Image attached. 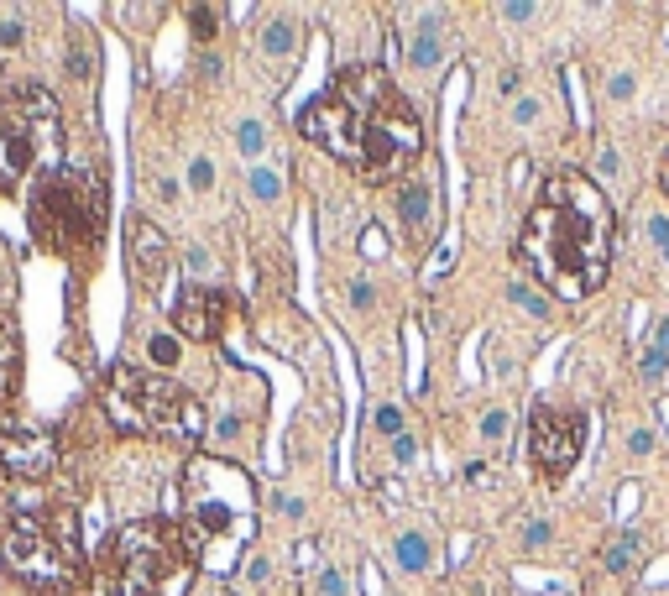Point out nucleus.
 I'll return each instance as SVG.
<instances>
[{
  "label": "nucleus",
  "mask_w": 669,
  "mask_h": 596,
  "mask_svg": "<svg viewBox=\"0 0 669 596\" xmlns=\"http://www.w3.org/2000/svg\"><path fill=\"white\" fill-rule=\"evenodd\" d=\"M298 131L335 152L366 183H398L424 152V126L382 68L356 63L298 110Z\"/></svg>",
  "instance_id": "nucleus-1"
},
{
  "label": "nucleus",
  "mask_w": 669,
  "mask_h": 596,
  "mask_svg": "<svg viewBox=\"0 0 669 596\" xmlns=\"http://www.w3.org/2000/svg\"><path fill=\"white\" fill-rule=\"evenodd\" d=\"M518 262L555 298L575 304L607 283L612 204L586 173H549L518 231Z\"/></svg>",
  "instance_id": "nucleus-2"
},
{
  "label": "nucleus",
  "mask_w": 669,
  "mask_h": 596,
  "mask_svg": "<svg viewBox=\"0 0 669 596\" xmlns=\"http://www.w3.org/2000/svg\"><path fill=\"white\" fill-rule=\"evenodd\" d=\"M194 549L183 523L136 518L115 529L95 555V596H189Z\"/></svg>",
  "instance_id": "nucleus-3"
},
{
  "label": "nucleus",
  "mask_w": 669,
  "mask_h": 596,
  "mask_svg": "<svg viewBox=\"0 0 669 596\" xmlns=\"http://www.w3.org/2000/svg\"><path fill=\"white\" fill-rule=\"evenodd\" d=\"M251 529H257L251 481L225 461H194L189 492H183V539H189L194 560H204L210 570H230Z\"/></svg>",
  "instance_id": "nucleus-4"
},
{
  "label": "nucleus",
  "mask_w": 669,
  "mask_h": 596,
  "mask_svg": "<svg viewBox=\"0 0 669 596\" xmlns=\"http://www.w3.org/2000/svg\"><path fill=\"white\" fill-rule=\"evenodd\" d=\"M6 570L32 586L37 596H74L84 581V555H79V518L74 513H21L0 534Z\"/></svg>",
  "instance_id": "nucleus-5"
},
{
  "label": "nucleus",
  "mask_w": 669,
  "mask_h": 596,
  "mask_svg": "<svg viewBox=\"0 0 669 596\" xmlns=\"http://www.w3.org/2000/svg\"><path fill=\"white\" fill-rule=\"evenodd\" d=\"M105 408L110 419L147 434L163 445H194L204 434V408L189 387H178L168 372H142V366H115L110 387H105Z\"/></svg>",
  "instance_id": "nucleus-6"
},
{
  "label": "nucleus",
  "mask_w": 669,
  "mask_h": 596,
  "mask_svg": "<svg viewBox=\"0 0 669 596\" xmlns=\"http://www.w3.org/2000/svg\"><path fill=\"white\" fill-rule=\"evenodd\" d=\"M32 225L53 251H68V257L95 251V241L105 231V183L79 168L42 178L37 199H32Z\"/></svg>",
  "instance_id": "nucleus-7"
},
{
  "label": "nucleus",
  "mask_w": 669,
  "mask_h": 596,
  "mask_svg": "<svg viewBox=\"0 0 669 596\" xmlns=\"http://www.w3.org/2000/svg\"><path fill=\"white\" fill-rule=\"evenodd\" d=\"M58 110L42 89H21L0 105V183H16L37 168V157L53 147Z\"/></svg>",
  "instance_id": "nucleus-8"
},
{
  "label": "nucleus",
  "mask_w": 669,
  "mask_h": 596,
  "mask_svg": "<svg viewBox=\"0 0 669 596\" xmlns=\"http://www.w3.org/2000/svg\"><path fill=\"white\" fill-rule=\"evenodd\" d=\"M586 445V424L581 414H565V408H549V403H534V414H528V461L544 481H560L575 455Z\"/></svg>",
  "instance_id": "nucleus-9"
},
{
  "label": "nucleus",
  "mask_w": 669,
  "mask_h": 596,
  "mask_svg": "<svg viewBox=\"0 0 669 596\" xmlns=\"http://www.w3.org/2000/svg\"><path fill=\"white\" fill-rule=\"evenodd\" d=\"M225 319H230V298L215 288V283H189L178 293V304H173V325L178 335H189V340H220L225 335Z\"/></svg>",
  "instance_id": "nucleus-10"
},
{
  "label": "nucleus",
  "mask_w": 669,
  "mask_h": 596,
  "mask_svg": "<svg viewBox=\"0 0 669 596\" xmlns=\"http://www.w3.org/2000/svg\"><path fill=\"white\" fill-rule=\"evenodd\" d=\"M131 262H136V278L147 288H163L173 257H168V236L152 220H131Z\"/></svg>",
  "instance_id": "nucleus-11"
},
{
  "label": "nucleus",
  "mask_w": 669,
  "mask_h": 596,
  "mask_svg": "<svg viewBox=\"0 0 669 596\" xmlns=\"http://www.w3.org/2000/svg\"><path fill=\"white\" fill-rule=\"evenodd\" d=\"M0 455H6V466L16 471V476H27V481H37V476H48L53 471V445L42 440V434H16V429H0Z\"/></svg>",
  "instance_id": "nucleus-12"
},
{
  "label": "nucleus",
  "mask_w": 669,
  "mask_h": 596,
  "mask_svg": "<svg viewBox=\"0 0 669 596\" xmlns=\"http://www.w3.org/2000/svg\"><path fill=\"white\" fill-rule=\"evenodd\" d=\"M398 210H403V225H408L413 246L429 241V225H434V194H429V183H403Z\"/></svg>",
  "instance_id": "nucleus-13"
},
{
  "label": "nucleus",
  "mask_w": 669,
  "mask_h": 596,
  "mask_svg": "<svg viewBox=\"0 0 669 596\" xmlns=\"http://www.w3.org/2000/svg\"><path fill=\"white\" fill-rule=\"evenodd\" d=\"M257 48L272 58V63H288L298 53V21L293 16H267L262 32H257Z\"/></svg>",
  "instance_id": "nucleus-14"
},
{
  "label": "nucleus",
  "mask_w": 669,
  "mask_h": 596,
  "mask_svg": "<svg viewBox=\"0 0 669 596\" xmlns=\"http://www.w3.org/2000/svg\"><path fill=\"white\" fill-rule=\"evenodd\" d=\"M392 555H398V570H408V576H419V570H429V565H434V549H429V539H424L419 529L398 534Z\"/></svg>",
  "instance_id": "nucleus-15"
},
{
  "label": "nucleus",
  "mask_w": 669,
  "mask_h": 596,
  "mask_svg": "<svg viewBox=\"0 0 669 596\" xmlns=\"http://www.w3.org/2000/svg\"><path fill=\"white\" fill-rule=\"evenodd\" d=\"M408 63L413 68H434V63H440V21H434V16L419 21V32H413V42H408Z\"/></svg>",
  "instance_id": "nucleus-16"
},
{
  "label": "nucleus",
  "mask_w": 669,
  "mask_h": 596,
  "mask_svg": "<svg viewBox=\"0 0 669 596\" xmlns=\"http://www.w3.org/2000/svg\"><path fill=\"white\" fill-rule=\"evenodd\" d=\"M664 361H669V319H659V330H654V340H649V351H643L638 372L649 377V382H659V377H664Z\"/></svg>",
  "instance_id": "nucleus-17"
},
{
  "label": "nucleus",
  "mask_w": 669,
  "mask_h": 596,
  "mask_svg": "<svg viewBox=\"0 0 669 596\" xmlns=\"http://www.w3.org/2000/svg\"><path fill=\"white\" fill-rule=\"evenodd\" d=\"M246 189H251V199H257V204H272V199L283 194V178H278V168L251 163V173H246Z\"/></svg>",
  "instance_id": "nucleus-18"
},
{
  "label": "nucleus",
  "mask_w": 669,
  "mask_h": 596,
  "mask_svg": "<svg viewBox=\"0 0 669 596\" xmlns=\"http://www.w3.org/2000/svg\"><path fill=\"white\" fill-rule=\"evenodd\" d=\"M183 16H189L194 42H215V37H220V21H225V11H220V6H189Z\"/></svg>",
  "instance_id": "nucleus-19"
},
{
  "label": "nucleus",
  "mask_w": 669,
  "mask_h": 596,
  "mask_svg": "<svg viewBox=\"0 0 669 596\" xmlns=\"http://www.w3.org/2000/svg\"><path fill=\"white\" fill-rule=\"evenodd\" d=\"M236 147H241L246 163H257V157L267 152V126H262V121H241V126H236Z\"/></svg>",
  "instance_id": "nucleus-20"
},
{
  "label": "nucleus",
  "mask_w": 669,
  "mask_h": 596,
  "mask_svg": "<svg viewBox=\"0 0 669 596\" xmlns=\"http://www.w3.org/2000/svg\"><path fill=\"white\" fill-rule=\"evenodd\" d=\"M147 356H152V366H157V372H173V366L183 361L178 335H152V340H147Z\"/></svg>",
  "instance_id": "nucleus-21"
},
{
  "label": "nucleus",
  "mask_w": 669,
  "mask_h": 596,
  "mask_svg": "<svg viewBox=\"0 0 669 596\" xmlns=\"http://www.w3.org/2000/svg\"><path fill=\"white\" fill-rule=\"evenodd\" d=\"M21 42H27V21L16 11H6L0 16V53H21Z\"/></svg>",
  "instance_id": "nucleus-22"
},
{
  "label": "nucleus",
  "mask_w": 669,
  "mask_h": 596,
  "mask_svg": "<svg viewBox=\"0 0 669 596\" xmlns=\"http://www.w3.org/2000/svg\"><path fill=\"white\" fill-rule=\"evenodd\" d=\"M189 189H194V194H210V189H215V163H210L204 152L189 157Z\"/></svg>",
  "instance_id": "nucleus-23"
},
{
  "label": "nucleus",
  "mask_w": 669,
  "mask_h": 596,
  "mask_svg": "<svg viewBox=\"0 0 669 596\" xmlns=\"http://www.w3.org/2000/svg\"><path fill=\"white\" fill-rule=\"evenodd\" d=\"M507 298H513V304H523L528 314H549V304H544V293H534V288H523V278H513V283H507Z\"/></svg>",
  "instance_id": "nucleus-24"
},
{
  "label": "nucleus",
  "mask_w": 669,
  "mask_h": 596,
  "mask_svg": "<svg viewBox=\"0 0 669 596\" xmlns=\"http://www.w3.org/2000/svg\"><path fill=\"white\" fill-rule=\"evenodd\" d=\"M633 560H638V534H622V539L607 549V565H612V570H628Z\"/></svg>",
  "instance_id": "nucleus-25"
},
{
  "label": "nucleus",
  "mask_w": 669,
  "mask_h": 596,
  "mask_svg": "<svg viewBox=\"0 0 669 596\" xmlns=\"http://www.w3.org/2000/svg\"><path fill=\"white\" fill-rule=\"evenodd\" d=\"M481 440L487 445L507 440V408H487V414H481Z\"/></svg>",
  "instance_id": "nucleus-26"
},
{
  "label": "nucleus",
  "mask_w": 669,
  "mask_h": 596,
  "mask_svg": "<svg viewBox=\"0 0 669 596\" xmlns=\"http://www.w3.org/2000/svg\"><path fill=\"white\" fill-rule=\"evenodd\" d=\"M372 434H392V440H398V434H403V414L392 403H382L377 414H372Z\"/></svg>",
  "instance_id": "nucleus-27"
},
{
  "label": "nucleus",
  "mask_w": 669,
  "mask_h": 596,
  "mask_svg": "<svg viewBox=\"0 0 669 596\" xmlns=\"http://www.w3.org/2000/svg\"><path fill=\"white\" fill-rule=\"evenodd\" d=\"M319 596H351V581H345V570H335V565L319 570Z\"/></svg>",
  "instance_id": "nucleus-28"
},
{
  "label": "nucleus",
  "mask_w": 669,
  "mask_h": 596,
  "mask_svg": "<svg viewBox=\"0 0 669 596\" xmlns=\"http://www.w3.org/2000/svg\"><path fill=\"white\" fill-rule=\"evenodd\" d=\"M392 461L413 466V461H419V440H413V434H398V440H392Z\"/></svg>",
  "instance_id": "nucleus-29"
},
{
  "label": "nucleus",
  "mask_w": 669,
  "mask_h": 596,
  "mask_svg": "<svg viewBox=\"0 0 669 596\" xmlns=\"http://www.w3.org/2000/svg\"><path fill=\"white\" fill-rule=\"evenodd\" d=\"M183 262H189L194 278H210V272H215V257H210L204 246H189V257H183Z\"/></svg>",
  "instance_id": "nucleus-30"
},
{
  "label": "nucleus",
  "mask_w": 669,
  "mask_h": 596,
  "mask_svg": "<svg viewBox=\"0 0 669 596\" xmlns=\"http://www.w3.org/2000/svg\"><path fill=\"white\" fill-rule=\"evenodd\" d=\"M649 236H654V246H659V257L669 262V220H664V215L649 220Z\"/></svg>",
  "instance_id": "nucleus-31"
},
{
  "label": "nucleus",
  "mask_w": 669,
  "mask_h": 596,
  "mask_svg": "<svg viewBox=\"0 0 669 596\" xmlns=\"http://www.w3.org/2000/svg\"><path fill=\"white\" fill-rule=\"evenodd\" d=\"M607 95L612 100H633V74H612L607 79Z\"/></svg>",
  "instance_id": "nucleus-32"
},
{
  "label": "nucleus",
  "mask_w": 669,
  "mask_h": 596,
  "mask_svg": "<svg viewBox=\"0 0 669 596\" xmlns=\"http://www.w3.org/2000/svg\"><path fill=\"white\" fill-rule=\"evenodd\" d=\"M628 450H633V455H649V450H654V429H633V434H628Z\"/></svg>",
  "instance_id": "nucleus-33"
},
{
  "label": "nucleus",
  "mask_w": 669,
  "mask_h": 596,
  "mask_svg": "<svg viewBox=\"0 0 669 596\" xmlns=\"http://www.w3.org/2000/svg\"><path fill=\"white\" fill-rule=\"evenodd\" d=\"M596 168H602L607 178H617V173H622V163H617V152H612V147H596Z\"/></svg>",
  "instance_id": "nucleus-34"
},
{
  "label": "nucleus",
  "mask_w": 669,
  "mask_h": 596,
  "mask_svg": "<svg viewBox=\"0 0 669 596\" xmlns=\"http://www.w3.org/2000/svg\"><path fill=\"white\" fill-rule=\"evenodd\" d=\"M215 440H241V419H236V414H225V419L215 424Z\"/></svg>",
  "instance_id": "nucleus-35"
},
{
  "label": "nucleus",
  "mask_w": 669,
  "mask_h": 596,
  "mask_svg": "<svg viewBox=\"0 0 669 596\" xmlns=\"http://www.w3.org/2000/svg\"><path fill=\"white\" fill-rule=\"evenodd\" d=\"M246 581H251V586H262V581H267V560H262V555H251V560H246Z\"/></svg>",
  "instance_id": "nucleus-36"
},
{
  "label": "nucleus",
  "mask_w": 669,
  "mask_h": 596,
  "mask_svg": "<svg viewBox=\"0 0 669 596\" xmlns=\"http://www.w3.org/2000/svg\"><path fill=\"white\" fill-rule=\"evenodd\" d=\"M539 6H502V21H534Z\"/></svg>",
  "instance_id": "nucleus-37"
},
{
  "label": "nucleus",
  "mask_w": 669,
  "mask_h": 596,
  "mask_svg": "<svg viewBox=\"0 0 669 596\" xmlns=\"http://www.w3.org/2000/svg\"><path fill=\"white\" fill-rule=\"evenodd\" d=\"M372 298H377L372 283H356V288H351V304H356V309H372Z\"/></svg>",
  "instance_id": "nucleus-38"
},
{
  "label": "nucleus",
  "mask_w": 669,
  "mask_h": 596,
  "mask_svg": "<svg viewBox=\"0 0 669 596\" xmlns=\"http://www.w3.org/2000/svg\"><path fill=\"white\" fill-rule=\"evenodd\" d=\"M534 116H539V105H534V100H518V110H513V121H518V126H528V121H534Z\"/></svg>",
  "instance_id": "nucleus-39"
},
{
  "label": "nucleus",
  "mask_w": 669,
  "mask_h": 596,
  "mask_svg": "<svg viewBox=\"0 0 669 596\" xmlns=\"http://www.w3.org/2000/svg\"><path fill=\"white\" fill-rule=\"evenodd\" d=\"M549 544V523H528V549H539Z\"/></svg>",
  "instance_id": "nucleus-40"
},
{
  "label": "nucleus",
  "mask_w": 669,
  "mask_h": 596,
  "mask_svg": "<svg viewBox=\"0 0 669 596\" xmlns=\"http://www.w3.org/2000/svg\"><path fill=\"white\" fill-rule=\"evenodd\" d=\"M278 513L283 518H298V513H304V502H298V497H278Z\"/></svg>",
  "instance_id": "nucleus-41"
},
{
  "label": "nucleus",
  "mask_w": 669,
  "mask_h": 596,
  "mask_svg": "<svg viewBox=\"0 0 669 596\" xmlns=\"http://www.w3.org/2000/svg\"><path fill=\"white\" fill-rule=\"evenodd\" d=\"M659 189L669 194V142H664V157H659Z\"/></svg>",
  "instance_id": "nucleus-42"
},
{
  "label": "nucleus",
  "mask_w": 669,
  "mask_h": 596,
  "mask_svg": "<svg viewBox=\"0 0 669 596\" xmlns=\"http://www.w3.org/2000/svg\"><path fill=\"white\" fill-rule=\"evenodd\" d=\"M157 199H178V183L173 178H157Z\"/></svg>",
  "instance_id": "nucleus-43"
}]
</instances>
